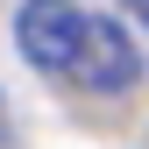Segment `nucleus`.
<instances>
[{
	"mask_svg": "<svg viewBox=\"0 0 149 149\" xmlns=\"http://www.w3.org/2000/svg\"><path fill=\"white\" fill-rule=\"evenodd\" d=\"M128 7H135V14H142V22H149V0H128Z\"/></svg>",
	"mask_w": 149,
	"mask_h": 149,
	"instance_id": "nucleus-4",
	"label": "nucleus"
},
{
	"mask_svg": "<svg viewBox=\"0 0 149 149\" xmlns=\"http://www.w3.org/2000/svg\"><path fill=\"white\" fill-rule=\"evenodd\" d=\"M85 29L92 14H78L71 0H22V14H14V43L36 71H78Z\"/></svg>",
	"mask_w": 149,
	"mask_h": 149,
	"instance_id": "nucleus-1",
	"label": "nucleus"
},
{
	"mask_svg": "<svg viewBox=\"0 0 149 149\" xmlns=\"http://www.w3.org/2000/svg\"><path fill=\"white\" fill-rule=\"evenodd\" d=\"M0 142H7V100H0Z\"/></svg>",
	"mask_w": 149,
	"mask_h": 149,
	"instance_id": "nucleus-3",
	"label": "nucleus"
},
{
	"mask_svg": "<svg viewBox=\"0 0 149 149\" xmlns=\"http://www.w3.org/2000/svg\"><path fill=\"white\" fill-rule=\"evenodd\" d=\"M85 92H128L142 78V57H135V43H128V29L114 22V14H92V29H85V50H78V71H71Z\"/></svg>",
	"mask_w": 149,
	"mask_h": 149,
	"instance_id": "nucleus-2",
	"label": "nucleus"
}]
</instances>
